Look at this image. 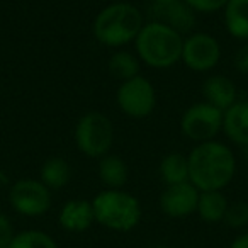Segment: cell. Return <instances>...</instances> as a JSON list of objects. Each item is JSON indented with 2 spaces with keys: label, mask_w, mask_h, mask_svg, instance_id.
<instances>
[{
  "label": "cell",
  "mask_w": 248,
  "mask_h": 248,
  "mask_svg": "<svg viewBox=\"0 0 248 248\" xmlns=\"http://www.w3.org/2000/svg\"><path fill=\"white\" fill-rule=\"evenodd\" d=\"M189 180L201 192L223 190L236 173V156L233 150L216 140L199 143L187 155Z\"/></svg>",
  "instance_id": "cell-1"
},
{
  "label": "cell",
  "mask_w": 248,
  "mask_h": 248,
  "mask_svg": "<svg viewBox=\"0 0 248 248\" xmlns=\"http://www.w3.org/2000/svg\"><path fill=\"white\" fill-rule=\"evenodd\" d=\"M143 26L145 17L136 5L129 2H114L95 16L92 32L100 45L107 48H123L135 43Z\"/></svg>",
  "instance_id": "cell-2"
},
{
  "label": "cell",
  "mask_w": 248,
  "mask_h": 248,
  "mask_svg": "<svg viewBox=\"0 0 248 248\" xmlns=\"http://www.w3.org/2000/svg\"><path fill=\"white\" fill-rule=\"evenodd\" d=\"M184 36L156 21L145 22L135 39L136 56L140 62L156 70L172 68L182 60Z\"/></svg>",
  "instance_id": "cell-3"
},
{
  "label": "cell",
  "mask_w": 248,
  "mask_h": 248,
  "mask_svg": "<svg viewBox=\"0 0 248 248\" xmlns=\"http://www.w3.org/2000/svg\"><path fill=\"white\" fill-rule=\"evenodd\" d=\"M93 216L100 226L112 231H131L141 219V204L123 189H106L92 201Z\"/></svg>",
  "instance_id": "cell-4"
},
{
  "label": "cell",
  "mask_w": 248,
  "mask_h": 248,
  "mask_svg": "<svg viewBox=\"0 0 248 248\" xmlns=\"http://www.w3.org/2000/svg\"><path fill=\"white\" fill-rule=\"evenodd\" d=\"M114 124L106 114L90 110L83 114L75 126V145L89 158H102L114 145Z\"/></svg>",
  "instance_id": "cell-5"
},
{
  "label": "cell",
  "mask_w": 248,
  "mask_h": 248,
  "mask_svg": "<svg viewBox=\"0 0 248 248\" xmlns=\"http://www.w3.org/2000/svg\"><path fill=\"white\" fill-rule=\"evenodd\" d=\"M223 110L201 100L186 109L180 119V129L186 138L196 141L197 145L213 141L219 131H223Z\"/></svg>",
  "instance_id": "cell-6"
},
{
  "label": "cell",
  "mask_w": 248,
  "mask_h": 248,
  "mask_svg": "<svg viewBox=\"0 0 248 248\" xmlns=\"http://www.w3.org/2000/svg\"><path fill=\"white\" fill-rule=\"evenodd\" d=\"M116 104L124 116L143 119L155 110L156 90L146 77L138 75L131 80L121 82L116 92Z\"/></svg>",
  "instance_id": "cell-7"
},
{
  "label": "cell",
  "mask_w": 248,
  "mask_h": 248,
  "mask_svg": "<svg viewBox=\"0 0 248 248\" xmlns=\"http://www.w3.org/2000/svg\"><path fill=\"white\" fill-rule=\"evenodd\" d=\"M9 204L22 216H43L51 207V190L41 180L19 179L9 189Z\"/></svg>",
  "instance_id": "cell-8"
},
{
  "label": "cell",
  "mask_w": 248,
  "mask_h": 248,
  "mask_svg": "<svg viewBox=\"0 0 248 248\" xmlns=\"http://www.w3.org/2000/svg\"><path fill=\"white\" fill-rule=\"evenodd\" d=\"M221 60V45L213 34L207 32H190L184 36L182 60L180 62L189 70L206 73L216 68Z\"/></svg>",
  "instance_id": "cell-9"
},
{
  "label": "cell",
  "mask_w": 248,
  "mask_h": 248,
  "mask_svg": "<svg viewBox=\"0 0 248 248\" xmlns=\"http://www.w3.org/2000/svg\"><path fill=\"white\" fill-rule=\"evenodd\" d=\"M199 194L201 190L190 182L167 186L160 194V209L169 217H187L196 213Z\"/></svg>",
  "instance_id": "cell-10"
},
{
  "label": "cell",
  "mask_w": 248,
  "mask_h": 248,
  "mask_svg": "<svg viewBox=\"0 0 248 248\" xmlns=\"http://www.w3.org/2000/svg\"><path fill=\"white\" fill-rule=\"evenodd\" d=\"M150 17H152V21L169 26L182 36L190 34V31L196 26V12L184 0H173L170 4L163 5H152Z\"/></svg>",
  "instance_id": "cell-11"
},
{
  "label": "cell",
  "mask_w": 248,
  "mask_h": 248,
  "mask_svg": "<svg viewBox=\"0 0 248 248\" xmlns=\"http://www.w3.org/2000/svg\"><path fill=\"white\" fill-rule=\"evenodd\" d=\"M60 226L70 233H82L89 230L92 223L95 221L93 216L92 201L85 199H72L66 201L62 206L58 214Z\"/></svg>",
  "instance_id": "cell-12"
},
{
  "label": "cell",
  "mask_w": 248,
  "mask_h": 248,
  "mask_svg": "<svg viewBox=\"0 0 248 248\" xmlns=\"http://www.w3.org/2000/svg\"><path fill=\"white\" fill-rule=\"evenodd\" d=\"M202 97L204 102L211 104L224 112L236 102L238 89L230 77L211 75L202 83Z\"/></svg>",
  "instance_id": "cell-13"
},
{
  "label": "cell",
  "mask_w": 248,
  "mask_h": 248,
  "mask_svg": "<svg viewBox=\"0 0 248 248\" xmlns=\"http://www.w3.org/2000/svg\"><path fill=\"white\" fill-rule=\"evenodd\" d=\"M223 131L240 148L248 146V100H236L224 110Z\"/></svg>",
  "instance_id": "cell-14"
},
{
  "label": "cell",
  "mask_w": 248,
  "mask_h": 248,
  "mask_svg": "<svg viewBox=\"0 0 248 248\" xmlns=\"http://www.w3.org/2000/svg\"><path fill=\"white\" fill-rule=\"evenodd\" d=\"M99 179L107 189H123L129 179L128 165L119 155L107 153L102 158H99Z\"/></svg>",
  "instance_id": "cell-15"
},
{
  "label": "cell",
  "mask_w": 248,
  "mask_h": 248,
  "mask_svg": "<svg viewBox=\"0 0 248 248\" xmlns=\"http://www.w3.org/2000/svg\"><path fill=\"white\" fill-rule=\"evenodd\" d=\"M224 26L231 38L248 41V0H228L223 9Z\"/></svg>",
  "instance_id": "cell-16"
},
{
  "label": "cell",
  "mask_w": 248,
  "mask_h": 248,
  "mask_svg": "<svg viewBox=\"0 0 248 248\" xmlns=\"http://www.w3.org/2000/svg\"><path fill=\"white\" fill-rule=\"evenodd\" d=\"M158 175L165 186L190 182L189 180V158L182 153H169L162 158L158 167Z\"/></svg>",
  "instance_id": "cell-17"
},
{
  "label": "cell",
  "mask_w": 248,
  "mask_h": 248,
  "mask_svg": "<svg viewBox=\"0 0 248 248\" xmlns=\"http://www.w3.org/2000/svg\"><path fill=\"white\" fill-rule=\"evenodd\" d=\"M72 179V167L62 156H51L41 165L39 180L49 190H60L66 186Z\"/></svg>",
  "instance_id": "cell-18"
},
{
  "label": "cell",
  "mask_w": 248,
  "mask_h": 248,
  "mask_svg": "<svg viewBox=\"0 0 248 248\" xmlns=\"http://www.w3.org/2000/svg\"><path fill=\"white\" fill-rule=\"evenodd\" d=\"M228 204L230 202L221 190H206L199 194L196 213L206 223H219L224 219Z\"/></svg>",
  "instance_id": "cell-19"
},
{
  "label": "cell",
  "mask_w": 248,
  "mask_h": 248,
  "mask_svg": "<svg viewBox=\"0 0 248 248\" xmlns=\"http://www.w3.org/2000/svg\"><path fill=\"white\" fill-rule=\"evenodd\" d=\"M107 68L112 77H116L121 82H126V80H131L140 75L141 62L135 53L119 49V51L110 55L109 62H107Z\"/></svg>",
  "instance_id": "cell-20"
},
{
  "label": "cell",
  "mask_w": 248,
  "mask_h": 248,
  "mask_svg": "<svg viewBox=\"0 0 248 248\" xmlns=\"http://www.w3.org/2000/svg\"><path fill=\"white\" fill-rule=\"evenodd\" d=\"M9 248H58V245L45 231L26 230L14 234Z\"/></svg>",
  "instance_id": "cell-21"
},
{
  "label": "cell",
  "mask_w": 248,
  "mask_h": 248,
  "mask_svg": "<svg viewBox=\"0 0 248 248\" xmlns=\"http://www.w3.org/2000/svg\"><path fill=\"white\" fill-rule=\"evenodd\" d=\"M224 223L230 228H243L248 224V202L245 201H234L228 204Z\"/></svg>",
  "instance_id": "cell-22"
},
{
  "label": "cell",
  "mask_w": 248,
  "mask_h": 248,
  "mask_svg": "<svg viewBox=\"0 0 248 248\" xmlns=\"http://www.w3.org/2000/svg\"><path fill=\"white\" fill-rule=\"evenodd\" d=\"M196 14H213L223 11L228 0H184Z\"/></svg>",
  "instance_id": "cell-23"
},
{
  "label": "cell",
  "mask_w": 248,
  "mask_h": 248,
  "mask_svg": "<svg viewBox=\"0 0 248 248\" xmlns=\"http://www.w3.org/2000/svg\"><path fill=\"white\" fill-rule=\"evenodd\" d=\"M14 238V228L7 216L0 211V248H9Z\"/></svg>",
  "instance_id": "cell-24"
},
{
  "label": "cell",
  "mask_w": 248,
  "mask_h": 248,
  "mask_svg": "<svg viewBox=\"0 0 248 248\" xmlns=\"http://www.w3.org/2000/svg\"><path fill=\"white\" fill-rule=\"evenodd\" d=\"M233 63H234L236 72L243 73V75H248V41L236 51Z\"/></svg>",
  "instance_id": "cell-25"
},
{
  "label": "cell",
  "mask_w": 248,
  "mask_h": 248,
  "mask_svg": "<svg viewBox=\"0 0 248 248\" xmlns=\"http://www.w3.org/2000/svg\"><path fill=\"white\" fill-rule=\"evenodd\" d=\"M230 248H248V233H243L230 245Z\"/></svg>",
  "instance_id": "cell-26"
},
{
  "label": "cell",
  "mask_w": 248,
  "mask_h": 248,
  "mask_svg": "<svg viewBox=\"0 0 248 248\" xmlns=\"http://www.w3.org/2000/svg\"><path fill=\"white\" fill-rule=\"evenodd\" d=\"M173 0H150V4L152 5H163V4H170Z\"/></svg>",
  "instance_id": "cell-27"
},
{
  "label": "cell",
  "mask_w": 248,
  "mask_h": 248,
  "mask_svg": "<svg viewBox=\"0 0 248 248\" xmlns=\"http://www.w3.org/2000/svg\"><path fill=\"white\" fill-rule=\"evenodd\" d=\"M146 248H170L167 245H152V247H146Z\"/></svg>",
  "instance_id": "cell-28"
},
{
  "label": "cell",
  "mask_w": 248,
  "mask_h": 248,
  "mask_svg": "<svg viewBox=\"0 0 248 248\" xmlns=\"http://www.w3.org/2000/svg\"><path fill=\"white\" fill-rule=\"evenodd\" d=\"M4 180H5V177H4V173H0V184H4Z\"/></svg>",
  "instance_id": "cell-29"
}]
</instances>
